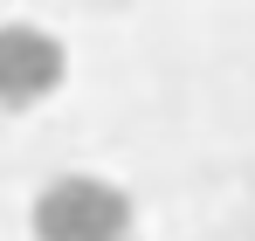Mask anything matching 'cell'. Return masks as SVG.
<instances>
[{"instance_id":"cell-1","label":"cell","mask_w":255,"mask_h":241,"mask_svg":"<svg viewBox=\"0 0 255 241\" xmlns=\"http://www.w3.org/2000/svg\"><path fill=\"white\" fill-rule=\"evenodd\" d=\"M35 235L42 241H125L131 235V193L97 172H62L35 193Z\"/></svg>"},{"instance_id":"cell-2","label":"cell","mask_w":255,"mask_h":241,"mask_svg":"<svg viewBox=\"0 0 255 241\" xmlns=\"http://www.w3.org/2000/svg\"><path fill=\"white\" fill-rule=\"evenodd\" d=\"M62 83V41L35 21H0V104H42Z\"/></svg>"}]
</instances>
